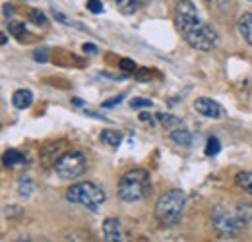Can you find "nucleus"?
I'll list each match as a JSON object with an SVG mask.
<instances>
[{
	"mask_svg": "<svg viewBox=\"0 0 252 242\" xmlns=\"http://www.w3.org/2000/svg\"><path fill=\"white\" fill-rule=\"evenodd\" d=\"M103 237L107 242H121L125 241L123 237V225H121V219L117 217H107L103 221Z\"/></svg>",
	"mask_w": 252,
	"mask_h": 242,
	"instance_id": "obj_9",
	"label": "nucleus"
},
{
	"mask_svg": "<svg viewBox=\"0 0 252 242\" xmlns=\"http://www.w3.org/2000/svg\"><path fill=\"white\" fill-rule=\"evenodd\" d=\"M183 37H185V41L189 43L192 49L202 51V53L212 51V49L218 45V41H220L218 31L214 30L212 26H206V24H202L200 28H196V30L185 33Z\"/></svg>",
	"mask_w": 252,
	"mask_h": 242,
	"instance_id": "obj_7",
	"label": "nucleus"
},
{
	"mask_svg": "<svg viewBox=\"0 0 252 242\" xmlns=\"http://www.w3.org/2000/svg\"><path fill=\"white\" fill-rule=\"evenodd\" d=\"M82 49H84V53H90V55H95V53H97V47L92 45V43H86Z\"/></svg>",
	"mask_w": 252,
	"mask_h": 242,
	"instance_id": "obj_28",
	"label": "nucleus"
},
{
	"mask_svg": "<svg viewBox=\"0 0 252 242\" xmlns=\"http://www.w3.org/2000/svg\"><path fill=\"white\" fill-rule=\"evenodd\" d=\"M33 103V93L30 90H18L14 91V95H12V105L16 107V109H20V111H26V109H30Z\"/></svg>",
	"mask_w": 252,
	"mask_h": 242,
	"instance_id": "obj_10",
	"label": "nucleus"
},
{
	"mask_svg": "<svg viewBox=\"0 0 252 242\" xmlns=\"http://www.w3.org/2000/svg\"><path fill=\"white\" fill-rule=\"evenodd\" d=\"M18 194L22 196V198H30L33 192H35V184L30 177H22L20 181H18Z\"/></svg>",
	"mask_w": 252,
	"mask_h": 242,
	"instance_id": "obj_15",
	"label": "nucleus"
},
{
	"mask_svg": "<svg viewBox=\"0 0 252 242\" xmlns=\"http://www.w3.org/2000/svg\"><path fill=\"white\" fill-rule=\"evenodd\" d=\"M35 60H41V62L47 60V49H43V51H35Z\"/></svg>",
	"mask_w": 252,
	"mask_h": 242,
	"instance_id": "obj_27",
	"label": "nucleus"
},
{
	"mask_svg": "<svg viewBox=\"0 0 252 242\" xmlns=\"http://www.w3.org/2000/svg\"><path fill=\"white\" fill-rule=\"evenodd\" d=\"M237 30L241 33V37L252 47V12H247V14H243V16L239 18Z\"/></svg>",
	"mask_w": 252,
	"mask_h": 242,
	"instance_id": "obj_11",
	"label": "nucleus"
},
{
	"mask_svg": "<svg viewBox=\"0 0 252 242\" xmlns=\"http://www.w3.org/2000/svg\"><path fill=\"white\" fill-rule=\"evenodd\" d=\"M235 181H237V184H239L245 192H249L252 196V173L251 171H241V173H237Z\"/></svg>",
	"mask_w": 252,
	"mask_h": 242,
	"instance_id": "obj_16",
	"label": "nucleus"
},
{
	"mask_svg": "<svg viewBox=\"0 0 252 242\" xmlns=\"http://www.w3.org/2000/svg\"><path fill=\"white\" fill-rule=\"evenodd\" d=\"M187 206V196L183 190L173 188L169 192H165L163 196H159L158 204H156V219L161 227L169 229L181 223L183 213Z\"/></svg>",
	"mask_w": 252,
	"mask_h": 242,
	"instance_id": "obj_2",
	"label": "nucleus"
},
{
	"mask_svg": "<svg viewBox=\"0 0 252 242\" xmlns=\"http://www.w3.org/2000/svg\"><path fill=\"white\" fill-rule=\"evenodd\" d=\"M140 121H142V122H146V121L152 122V117H150L148 113H142V115H140Z\"/></svg>",
	"mask_w": 252,
	"mask_h": 242,
	"instance_id": "obj_29",
	"label": "nucleus"
},
{
	"mask_svg": "<svg viewBox=\"0 0 252 242\" xmlns=\"http://www.w3.org/2000/svg\"><path fill=\"white\" fill-rule=\"evenodd\" d=\"M171 140L177 144V146H183V148H189L192 144V134H190L187 128H177L171 132Z\"/></svg>",
	"mask_w": 252,
	"mask_h": 242,
	"instance_id": "obj_13",
	"label": "nucleus"
},
{
	"mask_svg": "<svg viewBox=\"0 0 252 242\" xmlns=\"http://www.w3.org/2000/svg\"><path fill=\"white\" fill-rule=\"evenodd\" d=\"M158 121L165 126V128H173V126H179L181 121L173 115H167V113H158Z\"/></svg>",
	"mask_w": 252,
	"mask_h": 242,
	"instance_id": "obj_20",
	"label": "nucleus"
},
{
	"mask_svg": "<svg viewBox=\"0 0 252 242\" xmlns=\"http://www.w3.org/2000/svg\"><path fill=\"white\" fill-rule=\"evenodd\" d=\"M57 177H61L63 181H74L78 177H82L88 169V157L80 150H70L64 151L53 165Z\"/></svg>",
	"mask_w": 252,
	"mask_h": 242,
	"instance_id": "obj_4",
	"label": "nucleus"
},
{
	"mask_svg": "<svg viewBox=\"0 0 252 242\" xmlns=\"http://www.w3.org/2000/svg\"><path fill=\"white\" fill-rule=\"evenodd\" d=\"M24 161H26V155L22 151H18V150H8V151L4 153V165H8V167L20 165Z\"/></svg>",
	"mask_w": 252,
	"mask_h": 242,
	"instance_id": "obj_17",
	"label": "nucleus"
},
{
	"mask_svg": "<svg viewBox=\"0 0 252 242\" xmlns=\"http://www.w3.org/2000/svg\"><path fill=\"white\" fill-rule=\"evenodd\" d=\"M88 10L94 14H101L103 12V2L101 0H88Z\"/></svg>",
	"mask_w": 252,
	"mask_h": 242,
	"instance_id": "obj_24",
	"label": "nucleus"
},
{
	"mask_svg": "<svg viewBox=\"0 0 252 242\" xmlns=\"http://www.w3.org/2000/svg\"><path fill=\"white\" fill-rule=\"evenodd\" d=\"M66 200H68L70 204H80V206H84L86 210L97 213L101 210V206L105 204L107 194H105V190H103L99 184H95V182H92V181H86V182L72 184V186L66 190Z\"/></svg>",
	"mask_w": 252,
	"mask_h": 242,
	"instance_id": "obj_3",
	"label": "nucleus"
},
{
	"mask_svg": "<svg viewBox=\"0 0 252 242\" xmlns=\"http://www.w3.org/2000/svg\"><path fill=\"white\" fill-rule=\"evenodd\" d=\"M144 6V0H117V8L125 16H134Z\"/></svg>",
	"mask_w": 252,
	"mask_h": 242,
	"instance_id": "obj_12",
	"label": "nucleus"
},
{
	"mask_svg": "<svg viewBox=\"0 0 252 242\" xmlns=\"http://www.w3.org/2000/svg\"><path fill=\"white\" fill-rule=\"evenodd\" d=\"M121 101H123V95H119V97H113L111 101H105V103H103V107H105V109H109V107H115V105H121Z\"/></svg>",
	"mask_w": 252,
	"mask_h": 242,
	"instance_id": "obj_26",
	"label": "nucleus"
},
{
	"mask_svg": "<svg viewBox=\"0 0 252 242\" xmlns=\"http://www.w3.org/2000/svg\"><path fill=\"white\" fill-rule=\"evenodd\" d=\"M221 150V144L218 138H210L208 140V146H206V155H210V157H214V155H218Z\"/></svg>",
	"mask_w": 252,
	"mask_h": 242,
	"instance_id": "obj_21",
	"label": "nucleus"
},
{
	"mask_svg": "<svg viewBox=\"0 0 252 242\" xmlns=\"http://www.w3.org/2000/svg\"><path fill=\"white\" fill-rule=\"evenodd\" d=\"M101 142H103L105 146L117 150V148L121 146V142H123V136H121L117 130H103V132H101Z\"/></svg>",
	"mask_w": 252,
	"mask_h": 242,
	"instance_id": "obj_14",
	"label": "nucleus"
},
{
	"mask_svg": "<svg viewBox=\"0 0 252 242\" xmlns=\"http://www.w3.org/2000/svg\"><path fill=\"white\" fill-rule=\"evenodd\" d=\"M152 105H154V103H152L150 99H142V97L130 101V107H132V109H142V107H152Z\"/></svg>",
	"mask_w": 252,
	"mask_h": 242,
	"instance_id": "obj_23",
	"label": "nucleus"
},
{
	"mask_svg": "<svg viewBox=\"0 0 252 242\" xmlns=\"http://www.w3.org/2000/svg\"><path fill=\"white\" fill-rule=\"evenodd\" d=\"M235 212H237V215H239L245 223L252 221V204L251 202H239L237 208H235Z\"/></svg>",
	"mask_w": 252,
	"mask_h": 242,
	"instance_id": "obj_18",
	"label": "nucleus"
},
{
	"mask_svg": "<svg viewBox=\"0 0 252 242\" xmlns=\"http://www.w3.org/2000/svg\"><path fill=\"white\" fill-rule=\"evenodd\" d=\"M152 192V175L146 169H132L125 173L119 181L117 194L126 204L142 202L150 196Z\"/></svg>",
	"mask_w": 252,
	"mask_h": 242,
	"instance_id": "obj_1",
	"label": "nucleus"
},
{
	"mask_svg": "<svg viewBox=\"0 0 252 242\" xmlns=\"http://www.w3.org/2000/svg\"><path fill=\"white\" fill-rule=\"evenodd\" d=\"M212 223H214L216 231L220 233L221 237H233L245 225V221L237 215L235 210H227L225 206H216L214 208V212H212Z\"/></svg>",
	"mask_w": 252,
	"mask_h": 242,
	"instance_id": "obj_5",
	"label": "nucleus"
},
{
	"mask_svg": "<svg viewBox=\"0 0 252 242\" xmlns=\"http://www.w3.org/2000/svg\"><path fill=\"white\" fill-rule=\"evenodd\" d=\"M194 109L198 115L206 117V119H221L225 113H223V107H221L218 101L210 99V97H200L194 101Z\"/></svg>",
	"mask_w": 252,
	"mask_h": 242,
	"instance_id": "obj_8",
	"label": "nucleus"
},
{
	"mask_svg": "<svg viewBox=\"0 0 252 242\" xmlns=\"http://www.w3.org/2000/svg\"><path fill=\"white\" fill-rule=\"evenodd\" d=\"M175 22H177V28L183 35L196 30V28H200L204 24L200 20L198 8L194 6L192 0H179L177 2V6H175Z\"/></svg>",
	"mask_w": 252,
	"mask_h": 242,
	"instance_id": "obj_6",
	"label": "nucleus"
},
{
	"mask_svg": "<svg viewBox=\"0 0 252 242\" xmlns=\"http://www.w3.org/2000/svg\"><path fill=\"white\" fill-rule=\"evenodd\" d=\"M30 22H33L35 26H45L47 24V16L41 10H32L30 12Z\"/></svg>",
	"mask_w": 252,
	"mask_h": 242,
	"instance_id": "obj_22",
	"label": "nucleus"
},
{
	"mask_svg": "<svg viewBox=\"0 0 252 242\" xmlns=\"http://www.w3.org/2000/svg\"><path fill=\"white\" fill-rule=\"evenodd\" d=\"M119 66H121L123 70H126V72H134V70H136V62H132L130 59H121Z\"/></svg>",
	"mask_w": 252,
	"mask_h": 242,
	"instance_id": "obj_25",
	"label": "nucleus"
},
{
	"mask_svg": "<svg viewBox=\"0 0 252 242\" xmlns=\"http://www.w3.org/2000/svg\"><path fill=\"white\" fill-rule=\"evenodd\" d=\"M8 30L14 37H24L28 33V28H26V22H8Z\"/></svg>",
	"mask_w": 252,
	"mask_h": 242,
	"instance_id": "obj_19",
	"label": "nucleus"
},
{
	"mask_svg": "<svg viewBox=\"0 0 252 242\" xmlns=\"http://www.w3.org/2000/svg\"><path fill=\"white\" fill-rule=\"evenodd\" d=\"M4 16H12V8H10V4H4Z\"/></svg>",
	"mask_w": 252,
	"mask_h": 242,
	"instance_id": "obj_30",
	"label": "nucleus"
},
{
	"mask_svg": "<svg viewBox=\"0 0 252 242\" xmlns=\"http://www.w3.org/2000/svg\"><path fill=\"white\" fill-rule=\"evenodd\" d=\"M208 2H212V0H208Z\"/></svg>",
	"mask_w": 252,
	"mask_h": 242,
	"instance_id": "obj_31",
	"label": "nucleus"
}]
</instances>
